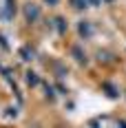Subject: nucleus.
I'll return each instance as SVG.
<instances>
[{
	"label": "nucleus",
	"instance_id": "f257e3e1",
	"mask_svg": "<svg viewBox=\"0 0 126 128\" xmlns=\"http://www.w3.org/2000/svg\"><path fill=\"white\" fill-rule=\"evenodd\" d=\"M27 18H29V20H36V18H38V9L29 4V7H27Z\"/></svg>",
	"mask_w": 126,
	"mask_h": 128
}]
</instances>
